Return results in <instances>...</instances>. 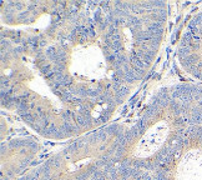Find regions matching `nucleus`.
Here are the masks:
<instances>
[{
	"instance_id": "1",
	"label": "nucleus",
	"mask_w": 202,
	"mask_h": 180,
	"mask_svg": "<svg viewBox=\"0 0 202 180\" xmlns=\"http://www.w3.org/2000/svg\"><path fill=\"white\" fill-rule=\"evenodd\" d=\"M24 46L45 80L71 101L116 111L134 90L120 80L106 55L92 1H79L36 43Z\"/></svg>"
},
{
	"instance_id": "2",
	"label": "nucleus",
	"mask_w": 202,
	"mask_h": 180,
	"mask_svg": "<svg viewBox=\"0 0 202 180\" xmlns=\"http://www.w3.org/2000/svg\"><path fill=\"white\" fill-rule=\"evenodd\" d=\"M1 108L41 138L66 140L110 124L115 111L64 98L40 74L24 45L1 40Z\"/></svg>"
},
{
	"instance_id": "3",
	"label": "nucleus",
	"mask_w": 202,
	"mask_h": 180,
	"mask_svg": "<svg viewBox=\"0 0 202 180\" xmlns=\"http://www.w3.org/2000/svg\"><path fill=\"white\" fill-rule=\"evenodd\" d=\"M94 19L112 68L135 89L150 74L167 30L165 1H92Z\"/></svg>"
},
{
	"instance_id": "4",
	"label": "nucleus",
	"mask_w": 202,
	"mask_h": 180,
	"mask_svg": "<svg viewBox=\"0 0 202 180\" xmlns=\"http://www.w3.org/2000/svg\"><path fill=\"white\" fill-rule=\"evenodd\" d=\"M190 127L170 86L157 90L142 113L125 130L116 164L153 173Z\"/></svg>"
},
{
	"instance_id": "5",
	"label": "nucleus",
	"mask_w": 202,
	"mask_h": 180,
	"mask_svg": "<svg viewBox=\"0 0 202 180\" xmlns=\"http://www.w3.org/2000/svg\"><path fill=\"white\" fill-rule=\"evenodd\" d=\"M126 129L124 124L110 123L76 138L35 168L38 180H90L116 164V151Z\"/></svg>"
},
{
	"instance_id": "6",
	"label": "nucleus",
	"mask_w": 202,
	"mask_h": 180,
	"mask_svg": "<svg viewBox=\"0 0 202 180\" xmlns=\"http://www.w3.org/2000/svg\"><path fill=\"white\" fill-rule=\"evenodd\" d=\"M79 1H1V40L34 44L65 19Z\"/></svg>"
},
{
	"instance_id": "7",
	"label": "nucleus",
	"mask_w": 202,
	"mask_h": 180,
	"mask_svg": "<svg viewBox=\"0 0 202 180\" xmlns=\"http://www.w3.org/2000/svg\"><path fill=\"white\" fill-rule=\"evenodd\" d=\"M152 176L155 180H202V125H190Z\"/></svg>"
},
{
	"instance_id": "8",
	"label": "nucleus",
	"mask_w": 202,
	"mask_h": 180,
	"mask_svg": "<svg viewBox=\"0 0 202 180\" xmlns=\"http://www.w3.org/2000/svg\"><path fill=\"white\" fill-rule=\"evenodd\" d=\"M41 151L40 143L30 136L14 138L1 144V180H17L25 175Z\"/></svg>"
},
{
	"instance_id": "9",
	"label": "nucleus",
	"mask_w": 202,
	"mask_h": 180,
	"mask_svg": "<svg viewBox=\"0 0 202 180\" xmlns=\"http://www.w3.org/2000/svg\"><path fill=\"white\" fill-rule=\"evenodd\" d=\"M176 58L183 71L202 81V11L186 23L177 43Z\"/></svg>"
},
{
	"instance_id": "10",
	"label": "nucleus",
	"mask_w": 202,
	"mask_h": 180,
	"mask_svg": "<svg viewBox=\"0 0 202 180\" xmlns=\"http://www.w3.org/2000/svg\"><path fill=\"white\" fill-rule=\"evenodd\" d=\"M90 180H155L151 173L136 168L115 164L99 171Z\"/></svg>"
},
{
	"instance_id": "11",
	"label": "nucleus",
	"mask_w": 202,
	"mask_h": 180,
	"mask_svg": "<svg viewBox=\"0 0 202 180\" xmlns=\"http://www.w3.org/2000/svg\"><path fill=\"white\" fill-rule=\"evenodd\" d=\"M17 180H38V178H36V174H35V171L33 169V170H30L29 173H26L25 175H23L21 178H19Z\"/></svg>"
}]
</instances>
